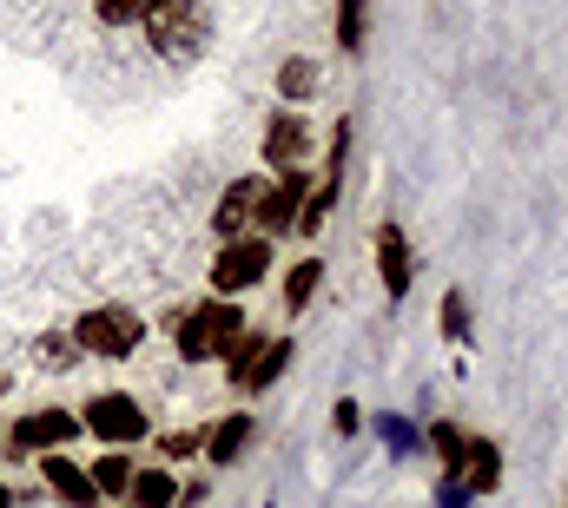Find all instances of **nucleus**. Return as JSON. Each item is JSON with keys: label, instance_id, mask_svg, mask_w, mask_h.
Here are the masks:
<instances>
[{"label": "nucleus", "instance_id": "obj_1", "mask_svg": "<svg viewBox=\"0 0 568 508\" xmlns=\"http://www.w3.org/2000/svg\"><path fill=\"white\" fill-rule=\"evenodd\" d=\"M245 331V311L232 297H199L185 311H172V350L179 364H225V350L239 344Z\"/></svg>", "mask_w": 568, "mask_h": 508}, {"label": "nucleus", "instance_id": "obj_2", "mask_svg": "<svg viewBox=\"0 0 568 508\" xmlns=\"http://www.w3.org/2000/svg\"><path fill=\"white\" fill-rule=\"evenodd\" d=\"M140 33L165 67H192L212 47V13H205V0H159Z\"/></svg>", "mask_w": 568, "mask_h": 508}, {"label": "nucleus", "instance_id": "obj_3", "mask_svg": "<svg viewBox=\"0 0 568 508\" xmlns=\"http://www.w3.org/2000/svg\"><path fill=\"white\" fill-rule=\"evenodd\" d=\"M87 357H106V364H126L133 350L145 344V317L140 311H126V304H93V311H80L73 317V331H67Z\"/></svg>", "mask_w": 568, "mask_h": 508}, {"label": "nucleus", "instance_id": "obj_4", "mask_svg": "<svg viewBox=\"0 0 568 508\" xmlns=\"http://www.w3.org/2000/svg\"><path fill=\"white\" fill-rule=\"evenodd\" d=\"M272 264H278V245L252 232V238L219 245V257H212V277H205V284H212V297H232V304H239L245 291H258V284L272 277Z\"/></svg>", "mask_w": 568, "mask_h": 508}, {"label": "nucleus", "instance_id": "obj_5", "mask_svg": "<svg viewBox=\"0 0 568 508\" xmlns=\"http://www.w3.org/2000/svg\"><path fill=\"white\" fill-rule=\"evenodd\" d=\"M80 429H87L93 443H106V449H133V443H145V436H152L145 403H140V396H126V389H100V396H87Z\"/></svg>", "mask_w": 568, "mask_h": 508}, {"label": "nucleus", "instance_id": "obj_6", "mask_svg": "<svg viewBox=\"0 0 568 508\" xmlns=\"http://www.w3.org/2000/svg\"><path fill=\"white\" fill-rule=\"evenodd\" d=\"M311 165H297V172H265V192H258V212H252V232L258 238H291L297 232V212H304V199H311Z\"/></svg>", "mask_w": 568, "mask_h": 508}, {"label": "nucleus", "instance_id": "obj_7", "mask_svg": "<svg viewBox=\"0 0 568 508\" xmlns=\"http://www.w3.org/2000/svg\"><path fill=\"white\" fill-rule=\"evenodd\" d=\"M87 429H80V409H27L0 443H7V456H53V449H67V443H80Z\"/></svg>", "mask_w": 568, "mask_h": 508}, {"label": "nucleus", "instance_id": "obj_8", "mask_svg": "<svg viewBox=\"0 0 568 508\" xmlns=\"http://www.w3.org/2000/svg\"><path fill=\"white\" fill-rule=\"evenodd\" d=\"M371 257H377V284H384V297L404 304L410 284H417V245H410V232H404L397 219H384V225L371 232Z\"/></svg>", "mask_w": 568, "mask_h": 508}, {"label": "nucleus", "instance_id": "obj_9", "mask_svg": "<svg viewBox=\"0 0 568 508\" xmlns=\"http://www.w3.org/2000/svg\"><path fill=\"white\" fill-rule=\"evenodd\" d=\"M311 145H317V132L304 113H291L278 106L272 120H265V139H258V159H265V172H297L304 159H311Z\"/></svg>", "mask_w": 568, "mask_h": 508}, {"label": "nucleus", "instance_id": "obj_10", "mask_svg": "<svg viewBox=\"0 0 568 508\" xmlns=\"http://www.w3.org/2000/svg\"><path fill=\"white\" fill-rule=\"evenodd\" d=\"M258 192H265V172H252V179H232V185L219 192V205H212V238H219V245H232V238H252Z\"/></svg>", "mask_w": 568, "mask_h": 508}, {"label": "nucleus", "instance_id": "obj_11", "mask_svg": "<svg viewBox=\"0 0 568 508\" xmlns=\"http://www.w3.org/2000/svg\"><path fill=\"white\" fill-rule=\"evenodd\" d=\"M40 482H47L53 502H67V508H106L100 489H93V476H87V463H73V449L40 456Z\"/></svg>", "mask_w": 568, "mask_h": 508}, {"label": "nucleus", "instance_id": "obj_12", "mask_svg": "<svg viewBox=\"0 0 568 508\" xmlns=\"http://www.w3.org/2000/svg\"><path fill=\"white\" fill-rule=\"evenodd\" d=\"M252 436H258V416L252 409H232V416H219L212 429H205V463L212 469H232V463H245V449H252Z\"/></svg>", "mask_w": 568, "mask_h": 508}, {"label": "nucleus", "instance_id": "obj_13", "mask_svg": "<svg viewBox=\"0 0 568 508\" xmlns=\"http://www.w3.org/2000/svg\"><path fill=\"white\" fill-rule=\"evenodd\" d=\"M503 469H509V463H503V443L469 429V449H463V469H456V482H463L469 496H496V489H503Z\"/></svg>", "mask_w": 568, "mask_h": 508}, {"label": "nucleus", "instance_id": "obj_14", "mask_svg": "<svg viewBox=\"0 0 568 508\" xmlns=\"http://www.w3.org/2000/svg\"><path fill=\"white\" fill-rule=\"evenodd\" d=\"M436 331H443V344H456V350H469V344H476V311H469V291H463V284H443Z\"/></svg>", "mask_w": 568, "mask_h": 508}, {"label": "nucleus", "instance_id": "obj_15", "mask_svg": "<svg viewBox=\"0 0 568 508\" xmlns=\"http://www.w3.org/2000/svg\"><path fill=\"white\" fill-rule=\"evenodd\" d=\"M317 87H324V67L311 60V53H284L278 60V100L297 113L304 100H317Z\"/></svg>", "mask_w": 568, "mask_h": 508}, {"label": "nucleus", "instance_id": "obj_16", "mask_svg": "<svg viewBox=\"0 0 568 508\" xmlns=\"http://www.w3.org/2000/svg\"><path fill=\"white\" fill-rule=\"evenodd\" d=\"M87 476H93L100 502L120 508V502H126V489H133V476H140V463H133V449H106V456H100V463H93Z\"/></svg>", "mask_w": 568, "mask_h": 508}, {"label": "nucleus", "instance_id": "obj_17", "mask_svg": "<svg viewBox=\"0 0 568 508\" xmlns=\"http://www.w3.org/2000/svg\"><path fill=\"white\" fill-rule=\"evenodd\" d=\"M337 199H344V179L317 172V179H311V199H304V212H297V232H291V238H317V232H324V219L337 212Z\"/></svg>", "mask_w": 568, "mask_h": 508}, {"label": "nucleus", "instance_id": "obj_18", "mask_svg": "<svg viewBox=\"0 0 568 508\" xmlns=\"http://www.w3.org/2000/svg\"><path fill=\"white\" fill-rule=\"evenodd\" d=\"M331 27H337V53L344 60H357L364 47H371V0H331Z\"/></svg>", "mask_w": 568, "mask_h": 508}, {"label": "nucleus", "instance_id": "obj_19", "mask_svg": "<svg viewBox=\"0 0 568 508\" xmlns=\"http://www.w3.org/2000/svg\"><path fill=\"white\" fill-rule=\"evenodd\" d=\"M424 449L443 463V476H456L463 469V449H469V429L449 423V416H436V423H424Z\"/></svg>", "mask_w": 568, "mask_h": 508}, {"label": "nucleus", "instance_id": "obj_20", "mask_svg": "<svg viewBox=\"0 0 568 508\" xmlns=\"http://www.w3.org/2000/svg\"><path fill=\"white\" fill-rule=\"evenodd\" d=\"M120 508H179V476L172 469H140Z\"/></svg>", "mask_w": 568, "mask_h": 508}, {"label": "nucleus", "instance_id": "obj_21", "mask_svg": "<svg viewBox=\"0 0 568 508\" xmlns=\"http://www.w3.org/2000/svg\"><path fill=\"white\" fill-rule=\"evenodd\" d=\"M265 344H272V331H252V324L239 331V344L225 350V383H232V389H245V383H252L258 357H265Z\"/></svg>", "mask_w": 568, "mask_h": 508}, {"label": "nucleus", "instance_id": "obj_22", "mask_svg": "<svg viewBox=\"0 0 568 508\" xmlns=\"http://www.w3.org/2000/svg\"><path fill=\"white\" fill-rule=\"evenodd\" d=\"M317 284H324V264H317V257H297V264L284 271V317H297V311H311V297H317Z\"/></svg>", "mask_w": 568, "mask_h": 508}, {"label": "nucleus", "instance_id": "obj_23", "mask_svg": "<svg viewBox=\"0 0 568 508\" xmlns=\"http://www.w3.org/2000/svg\"><path fill=\"white\" fill-rule=\"evenodd\" d=\"M33 357H40L47 370H73V364H80L87 350H80V344H73L67 331H40V337H33Z\"/></svg>", "mask_w": 568, "mask_h": 508}, {"label": "nucleus", "instance_id": "obj_24", "mask_svg": "<svg viewBox=\"0 0 568 508\" xmlns=\"http://www.w3.org/2000/svg\"><path fill=\"white\" fill-rule=\"evenodd\" d=\"M152 7H159V0H93L100 27H145V20H152Z\"/></svg>", "mask_w": 568, "mask_h": 508}, {"label": "nucleus", "instance_id": "obj_25", "mask_svg": "<svg viewBox=\"0 0 568 508\" xmlns=\"http://www.w3.org/2000/svg\"><path fill=\"white\" fill-rule=\"evenodd\" d=\"M377 436L390 443V456H410V449L424 443V429H417L410 416H377Z\"/></svg>", "mask_w": 568, "mask_h": 508}, {"label": "nucleus", "instance_id": "obj_26", "mask_svg": "<svg viewBox=\"0 0 568 508\" xmlns=\"http://www.w3.org/2000/svg\"><path fill=\"white\" fill-rule=\"evenodd\" d=\"M205 449V429H165L159 436V463H192Z\"/></svg>", "mask_w": 568, "mask_h": 508}, {"label": "nucleus", "instance_id": "obj_27", "mask_svg": "<svg viewBox=\"0 0 568 508\" xmlns=\"http://www.w3.org/2000/svg\"><path fill=\"white\" fill-rule=\"evenodd\" d=\"M344 159H351V120H337V132H331V145H324V172L344 179Z\"/></svg>", "mask_w": 568, "mask_h": 508}, {"label": "nucleus", "instance_id": "obj_28", "mask_svg": "<svg viewBox=\"0 0 568 508\" xmlns=\"http://www.w3.org/2000/svg\"><path fill=\"white\" fill-rule=\"evenodd\" d=\"M331 429H337V436H357V429H364V409H357L351 396H337V403H331Z\"/></svg>", "mask_w": 568, "mask_h": 508}, {"label": "nucleus", "instance_id": "obj_29", "mask_svg": "<svg viewBox=\"0 0 568 508\" xmlns=\"http://www.w3.org/2000/svg\"><path fill=\"white\" fill-rule=\"evenodd\" d=\"M469 502H476V496H469L456 476H443V482H436V508H469Z\"/></svg>", "mask_w": 568, "mask_h": 508}, {"label": "nucleus", "instance_id": "obj_30", "mask_svg": "<svg viewBox=\"0 0 568 508\" xmlns=\"http://www.w3.org/2000/svg\"><path fill=\"white\" fill-rule=\"evenodd\" d=\"M205 502H212V482H205V476L179 482V508H205Z\"/></svg>", "mask_w": 568, "mask_h": 508}, {"label": "nucleus", "instance_id": "obj_31", "mask_svg": "<svg viewBox=\"0 0 568 508\" xmlns=\"http://www.w3.org/2000/svg\"><path fill=\"white\" fill-rule=\"evenodd\" d=\"M0 508H13V489H7V482H0Z\"/></svg>", "mask_w": 568, "mask_h": 508}, {"label": "nucleus", "instance_id": "obj_32", "mask_svg": "<svg viewBox=\"0 0 568 508\" xmlns=\"http://www.w3.org/2000/svg\"><path fill=\"white\" fill-rule=\"evenodd\" d=\"M0 396H7V370H0Z\"/></svg>", "mask_w": 568, "mask_h": 508}, {"label": "nucleus", "instance_id": "obj_33", "mask_svg": "<svg viewBox=\"0 0 568 508\" xmlns=\"http://www.w3.org/2000/svg\"><path fill=\"white\" fill-rule=\"evenodd\" d=\"M265 508H278V502H265Z\"/></svg>", "mask_w": 568, "mask_h": 508}, {"label": "nucleus", "instance_id": "obj_34", "mask_svg": "<svg viewBox=\"0 0 568 508\" xmlns=\"http://www.w3.org/2000/svg\"><path fill=\"white\" fill-rule=\"evenodd\" d=\"M0 449H7V443H0Z\"/></svg>", "mask_w": 568, "mask_h": 508}, {"label": "nucleus", "instance_id": "obj_35", "mask_svg": "<svg viewBox=\"0 0 568 508\" xmlns=\"http://www.w3.org/2000/svg\"><path fill=\"white\" fill-rule=\"evenodd\" d=\"M562 508H568V502H562Z\"/></svg>", "mask_w": 568, "mask_h": 508}]
</instances>
